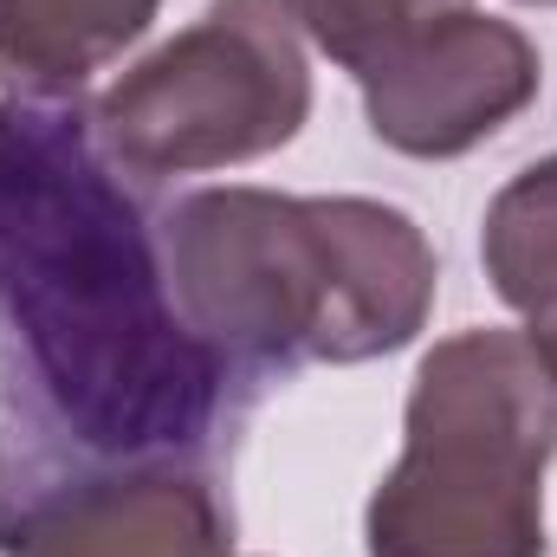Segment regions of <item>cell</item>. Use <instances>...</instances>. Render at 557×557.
I'll return each mask as SVG.
<instances>
[{
	"mask_svg": "<svg viewBox=\"0 0 557 557\" xmlns=\"http://www.w3.org/2000/svg\"><path fill=\"white\" fill-rule=\"evenodd\" d=\"M253 389L175 311L78 98H0V552L59 499L214 467Z\"/></svg>",
	"mask_w": 557,
	"mask_h": 557,
	"instance_id": "1",
	"label": "cell"
},
{
	"mask_svg": "<svg viewBox=\"0 0 557 557\" xmlns=\"http://www.w3.org/2000/svg\"><path fill=\"white\" fill-rule=\"evenodd\" d=\"M156 240L175 311L247 389L409 350L441 292L428 234L370 195L195 188Z\"/></svg>",
	"mask_w": 557,
	"mask_h": 557,
	"instance_id": "2",
	"label": "cell"
},
{
	"mask_svg": "<svg viewBox=\"0 0 557 557\" xmlns=\"http://www.w3.org/2000/svg\"><path fill=\"white\" fill-rule=\"evenodd\" d=\"M557 370L519 324H473L416 363L403 454L363 506L370 557H545Z\"/></svg>",
	"mask_w": 557,
	"mask_h": 557,
	"instance_id": "3",
	"label": "cell"
},
{
	"mask_svg": "<svg viewBox=\"0 0 557 557\" xmlns=\"http://www.w3.org/2000/svg\"><path fill=\"white\" fill-rule=\"evenodd\" d=\"M311 117V59L285 0H208L91 98L104 156L137 175H208L260 162Z\"/></svg>",
	"mask_w": 557,
	"mask_h": 557,
	"instance_id": "4",
	"label": "cell"
},
{
	"mask_svg": "<svg viewBox=\"0 0 557 557\" xmlns=\"http://www.w3.org/2000/svg\"><path fill=\"white\" fill-rule=\"evenodd\" d=\"M370 137L416 162H454L499 137L545 85V59L525 26L447 7L409 26L363 78Z\"/></svg>",
	"mask_w": 557,
	"mask_h": 557,
	"instance_id": "5",
	"label": "cell"
},
{
	"mask_svg": "<svg viewBox=\"0 0 557 557\" xmlns=\"http://www.w3.org/2000/svg\"><path fill=\"white\" fill-rule=\"evenodd\" d=\"M0 557H240L214 467L98 480L39 512Z\"/></svg>",
	"mask_w": 557,
	"mask_h": 557,
	"instance_id": "6",
	"label": "cell"
},
{
	"mask_svg": "<svg viewBox=\"0 0 557 557\" xmlns=\"http://www.w3.org/2000/svg\"><path fill=\"white\" fill-rule=\"evenodd\" d=\"M162 0H0V98H78Z\"/></svg>",
	"mask_w": 557,
	"mask_h": 557,
	"instance_id": "7",
	"label": "cell"
},
{
	"mask_svg": "<svg viewBox=\"0 0 557 557\" xmlns=\"http://www.w3.org/2000/svg\"><path fill=\"white\" fill-rule=\"evenodd\" d=\"M480 260L493 292L525 318V331L545 344L557 337V149L525 162L480 221Z\"/></svg>",
	"mask_w": 557,
	"mask_h": 557,
	"instance_id": "8",
	"label": "cell"
},
{
	"mask_svg": "<svg viewBox=\"0 0 557 557\" xmlns=\"http://www.w3.org/2000/svg\"><path fill=\"white\" fill-rule=\"evenodd\" d=\"M285 7L324 59H337L350 78H363L409 26L447 13V7H473V0H285Z\"/></svg>",
	"mask_w": 557,
	"mask_h": 557,
	"instance_id": "9",
	"label": "cell"
},
{
	"mask_svg": "<svg viewBox=\"0 0 557 557\" xmlns=\"http://www.w3.org/2000/svg\"><path fill=\"white\" fill-rule=\"evenodd\" d=\"M539 350H545V357H552V370H557V337H545V344H539Z\"/></svg>",
	"mask_w": 557,
	"mask_h": 557,
	"instance_id": "10",
	"label": "cell"
},
{
	"mask_svg": "<svg viewBox=\"0 0 557 557\" xmlns=\"http://www.w3.org/2000/svg\"><path fill=\"white\" fill-rule=\"evenodd\" d=\"M525 7H557V0H525Z\"/></svg>",
	"mask_w": 557,
	"mask_h": 557,
	"instance_id": "11",
	"label": "cell"
}]
</instances>
